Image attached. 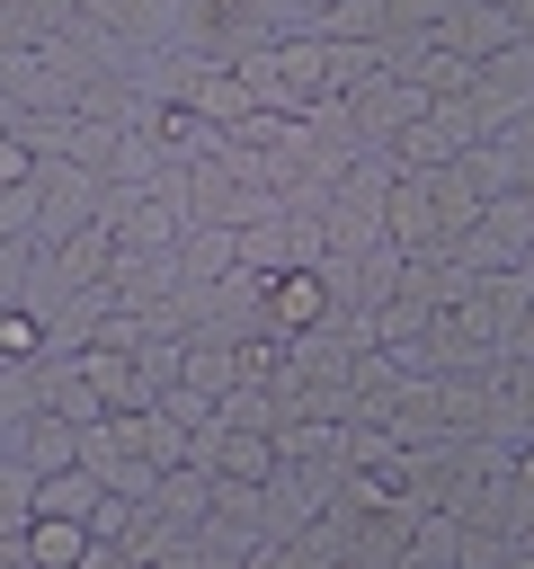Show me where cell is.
Returning <instances> with one entry per match:
<instances>
[{
  "instance_id": "8992f818",
  "label": "cell",
  "mask_w": 534,
  "mask_h": 569,
  "mask_svg": "<svg viewBox=\"0 0 534 569\" xmlns=\"http://www.w3.org/2000/svg\"><path fill=\"white\" fill-rule=\"evenodd\" d=\"M53 356V311L44 302H0V365H36Z\"/></svg>"
},
{
  "instance_id": "30bf717a",
  "label": "cell",
  "mask_w": 534,
  "mask_h": 569,
  "mask_svg": "<svg viewBox=\"0 0 534 569\" xmlns=\"http://www.w3.org/2000/svg\"><path fill=\"white\" fill-rule=\"evenodd\" d=\"M516 36H525V44H534V0H516Z\"/></svg>"
},
{
  "instance_id": "277c9868",
  "label": "cell",
  "mask_w": 534,
  "mask_h": 569,
  "mask_svg": "<svg viewBox=\"0 0 534 569\" xmlns=\"http://www.w3.org/2000/svg\"><path fill=\"white\" fill-rule=\"evenodd\" d=\"M18 551H27L36 569H89V560H98L107 542H98V533H89L80 516H36V525L18 533Z\"/></svg>"
},
{
  "instance_id": "ba28073f",
  "label": "cell",
  "mask_w": 534,
  "mask_h": 569,
  "mask_svg": "<svg viewBox=\"0 0 534 569\" xmlns=\"http://www.w3.org/2000/svg\"><path fill=\"white\" fill-rule=\"evenodd\" d=\"M36 258H44V249H36V231L0 240V302H36V284H27V276H36Z\"/></svg>"
},
{
  "instance_id": "3957f363",
  "label": "cell",
  "mask_w": 534,
  "mask_h": 569,
  "mask_svg": "<svg viewBox=\"0 0 534 569\" xmlns=\"http://www.w3.org/2000/svg\"><path fill=\"white\" fill-rule=\"evenodd\" d=\"M71 365L98 382V400H107V409H151V382H142L134 347H116V338H80V347H71Z\"/></svg>"
},
{
  "instance_id": "6da1fadb",
  "label": "cell",
  "mask_w": 534,
  "mask_h": 569,
  "mask_svg": "<svg viewBox=\"0 0 534 569\" xmlns=\"http://www.w3.org/2000/svg\"><path fill=\"white\" fill-rule=\"evenodd\" d=\"M258 320H267L276 338H312V329L329 320V267H320V258L276 267V276H267V302H258Z\"/></svg>"
},
{
  "instance_id": "8fae6325",
  "label": "cell",
  "mask_w": 534,
  "mask_h": 569,
  "mask_svg": "<svg viewBox=\"0 0 534 569\" xmlns=\"http://www.w3.org/2000/svg\"><path fill=\"white\" fill-rule=\"evenodd\" d=\"M0 133H9V107H0Z\"/></svg>"
},
{
  "instance_id": "7a4b0ae2",
  "label": "cell",
  "mask_w": 534,
  "mask_h": 569,
  "mask_svg": "<svg viewBox=\"0 0 534 569\" xmlns=\"http://www.w3.org/2000/svg\"><path fill=\"white\" fill-rule=\"evenodd\" d=\"M472 98H481V116H490V133L498 124H516L525 107H534V44L516 36V44H498L490 62H481V80H472Z\"/></svg>"
},
{
  "instance_id": "5b68a950",
  "label": "cell",
  "mask_w": 534,
  "mask_h": 569,
  "mask_svg": "<svg viewBox=\"0 0 534 569\" xmlns=\"http://www.w3.org/2000/svg\"><path fill=\"white\" fill-rule=\"evenodd\" d=\"M9 453H18L36 480H44V471H71V462H80V427H71L62 409H36V418L9 436Z\"/></svg>"
},
{
  "instance_id": "52a82bcc",
  "label": "cell",
  "mask_w": 534,
  "mask_h": 569,
  "mask_svg": "<svg viewBox=\"0 0 534 569\" xmlns=\"http://www.w3.org/2000/svg\"><path fill=\"white\" fill-rule=\"evenodd\" d=\"M27 525H36V471L0 445V542H18Z\"/></svg>"
},
{
  "instance_id": "7c38bea8",
  "label": "cell",
  "mask_w": 534,
  "mask_h": 569,
  "mask_svg": "<svg viewBox=\"0 0 534 569\" xmlns=\"http://www.w3.org/2000/svg\"><path fill=\"white\" fill-rule=\"evenodd\" d=\"M498 9H516V0H498Z\"/></svg>"
},
{
  "instance_id": "9c48e42d",
  "label": "cell",
  "mask_w": 534,
  "mask_h": 569,
  "mask_svg": "<svg viewBox=\"0 0 534 569\" xmlns=\"http://www.w3.org/2000/svg\"><path fill=\"white\" fill-rule=\"evenodd\" d=\"M507 480H516V498L534 507V453H516V471H507Z\"/></svg>"
}]
</instances>
